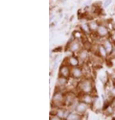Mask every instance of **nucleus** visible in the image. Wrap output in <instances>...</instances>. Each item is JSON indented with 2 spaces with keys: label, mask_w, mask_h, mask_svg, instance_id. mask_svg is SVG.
Here are the masks:
<instances>
[{
  "label": "nucleus",
  "mask_w": 115,
  "mask_h": 120,
  "mask_svg": "<svg viewBox=\"0 0 115 120\" xmlns=\"http://www.w3.org/2000/svg\"><path fill=\"white\" fill-rule=\"evenodd\" d=\"M77 91L79 94H93L94 93V84L90 78L84 77L83 79L80 80L77 84Z\"/></svg>",
  "instance_id": "obj_1"
},
{
  "label": "nucleus",
  "mask_w": 115,
  "mask_h": 120,
  "mask_svg": "<svg viewBox=\"0 0 115 120\" xmlns=\"http://www.w3.org/2000/svg\"><path fill=\"white\" fill-rule=\"evenodd\" d=\"M64 95L65 92L56 89L51 99L52 108H64Z\"/></svg>",
  "instance_id": "obj_2"
},
{
  "label": "nucleus",
  "mask_w": 115,
  "mask_h": 120,
  "mask_svg": "<svg viewBox=\"0 0 115 120\" xmlns=\"http://www.w3.org/2000/svg\"><path fill=\"white\" fill-rule=\"evenodd\" d=\"M83 43L81 42L80 39L75 38L74 41H72L71 42H67V45H66L65 50H67V51H69L71 53H78L80 50L83 47Z\"/></svg>",
  "instance_id": "obj_3"
},
{
  "label": "nucleus",
  "mask_w": 115,
  "mask_h": 120,
  "mask_svg": "<svg viewBox=\"0 0 115 120\" xmlns=\"http://www.w3.org/2000/svg\"><path fill=\"white\" fill-rule=\"evenodd\" d=\"M84 71L83 68L77 66V67H72L71 68V78L74 80H77V81H80V80L84 78Z\"/></svg>",
  "instance_id": "obj_4"
},
{
  "label": "nucleus",
  "mask_w": 115,
  "mask_h": 120,
  "mask_svg": "<svg viewBox=\"0 0 115 120\" xmlns=\"http://www.w3.org/2000/svg\"><path fill=\"white\" fill-rule=\"evenodd\" d=\"M71 66L68 65L66 63H62L59 69V76L65 77V78H71Z\"/></svg>",
  "instance_id": "obj_5"
},
{
  "label": "nucleus",
  "mask_w": 115,
  "mask_h": 120,
  "mask_svg": "<svg viewBox=\"0 0 115 120\" xmlns=\"http://www.w3.org/2000/svg\"><path fill=\"white\" fill-rule=\"evenodd\" d=\"M88 108H89V106L87 104H85V103H83V102H82V101L79 100V102H78V104L76 105L74 111L78 114H80L81 116H84L86 114V112H87Z\"/></svg>",
  "instance_id": "obj_6"
},
{
  "label": "nucleus",
  "mask_w": 115,
  "mask_h": 120,
  "mask_svg": "<svg viewBox=\"0 0 115 120\" xmlns=\"http://www.w3.org/2000/svg\"><path fill=\"white\" fill-rule=\"evenodd\" d=\"M109 29L108 28L107 25H104V24H100L98 30L96 31L95 35L97 36L99 38H105L109 36Z\"/></svg>",
  "instance_id": "obj_7"
},
{
  "label": "nucleus",
  "mask_w": 115,
  "mask_h": 120,
  "mask_svg": "<svg viewBox=\"0 0 115 120\" xmlns=\"http://www.w3.org/2000/svg\"><path fill=\"white\" fill-rule=\"evenodd\" d=\"M89 55H90V51L88 49H86L84 47H83L80 51L77 53V56L79 57L80 61H81V64L86 63L87 61H89Z\"/></svg>",
  "instance_id": "obj_8"
},
{
  "label": "nucleus",
  "mask_w": 115,
  "mask_h": 120,
  "mask_svg": "<svg viewBox=\"0 0 115 120\" xmlns=\"http://www.w3.org/2000/svg\"><path fill=\"white\" fill-rule=\"evenodd\" d=\"M64 63H66L71 67H77L81 64V61H80L79 57L76 55H71L69 57H67L66 59H64Z\"/></svg>",
  "instance_id": "obj_9"
},
{
  "label": "nucleus",
  "mask_w": 115,
  "mask_h": 120,
  "mask_svg": "<svg viewBox=\"0 0 115 120\" xmlns=\"http://www.w3.org/2000/svg\"><path fill=\"white\" fill-rule=\"evenodd\" d=\"M95 96L94 94H80L79 95V100L85 104H87L88 106H92L94 102Z\"/></svg>",
  "instance_id": "obj_10"
},
{
  "label": "nucleus",
  "mask_w": 115,
  "mask_h": 120,
  "mask_svg": "<svg viewBox=\"0 0 115 120\" xmlns=\"http://www.w3.org/2000/svg\"><path fill=\"white\" fill-rule=\"evenodd\" d=\"M101 44L104 45V47L107 49L108 53L110 55V53H111V51H112V49H113V47H114V43H113V41H111L109 38H102Z\"/></svg>",
  "instance_id": "obj_11"
},
{
  "label": "nucleus",
  "mask_w": 115,
  "mask_h": 120,
  "mask_svg": "<svg viewBox=\"0 0 115 120\" xmlns=\"http://www.w3.org/2000/svg\"><path fill=\"white\" fill-rule=\"evenodd\" d=\"M97 54H98V56H99L101 59H104V60L108 59V58L109 57V54L108 53L107 49H105V48L104 47V45L101 44V43L98 44V52H97Z\"/></svg>",
  "instance_id": "obj_12"
},
{
  "label": "nucleus",
  "mask_w": 115,
  "mask_h": 120,
  "mask_svg": "<svg viewBox=\"0 0 115 120\" xmlns=\"http://www.w3.org/2000/svg\"><path fill=\"white\" fill-rule=\"evenodd\" d=\"M88 25L91 30V33H96V31H97L100 26V23L96 20H90V21H88Z\"/></svg>",
  "instance_id": "obj_13"
},
{
  "label": "nucleus",
  "mask_w": 115,
  "mask_h": 120,
  "mask_svg": "<svg viewBox=\"0 0 115 120\" xmlns=\"http://www.w3.org/2000/svg\"><path fill=\"white\" fill-rule=\"evenodd\" d=\"M79 27H80V30L83 34H90L91 33V30L89 28L88 22H86V23H80Z\"/></svg>",
  "instance_id": "obj_14"
},
{
  "label": "nucleus",
  "mask_w": 115,
  "mask_h": 120,
  "mask_svg": "<svg viewBox=\"0 0 115 120\" xmlns=\"http://www.w3.org/2000/svg\"><path fill=\"white\" fill-rule=\"evenodd\" d=\"M82 118V116L80 114H78L75 111L74 112H71L70 114L68 115V117H67L65 120H80Z\"/></svg>",
  "instance_id": "obj_15"
},
{
  "label": "nucleus",
  "mask_w": 115,
  "mask_h": 120,
  "mask_svg": "<svg viewBox=\"0 0 115 120\" xmlns=\"http://www.w3.org/2000/svg\"><path fill=\"white\" fill-rule=\"evenodd\" d=\"M49 120H62L61 118H60L58 115H50Z\"/></svg>",
  "instance_id": "obj_16"
},
{
  "label": "nucleus",
  "mask_w": 115,
  "mask_h": 120,
  "mask_svg": "<svg viewBox=\"0 0 115 120\" xmlns=\"http://www.w3.org/2000/svg\"><path fill=\"white\" fill-rule=\"evenodd\" d=\"M112 2V0H104V7H108Z\"/></svg>",
  "instance_id": "obj_17"
},
{
  "label": "nucleus",
  "mask_w": 115,
  "mask_h": 120,
  "mask_svg": "<svg viewBox=\"0 0 115 120\" xmlns=\"http://www.w3.org/2000/svg\"><path fill=\"white\" fill-rule=\"evenodd\" d=\"M109 57L112 58V59H115V45H114V47H113V49H112V51H111Z\"/></svg>",
  "instance_id": "obj_18"
},
{
  "label": "nucleus",
  "mask_w": 115,
  "mask_h": 120,
  "mask_svg": "<svg viewBox=\"0 0 115 120\" xmlns=\"http://www.w3.org/2000/svg\"><path fill=\"white\" fill-rule=\"evenodd\" d=\"M111 119L115 120V108H113V112H112V114H111Z\"/></svg>",
  "instance_id": "obj_19"
}]
</instances>
